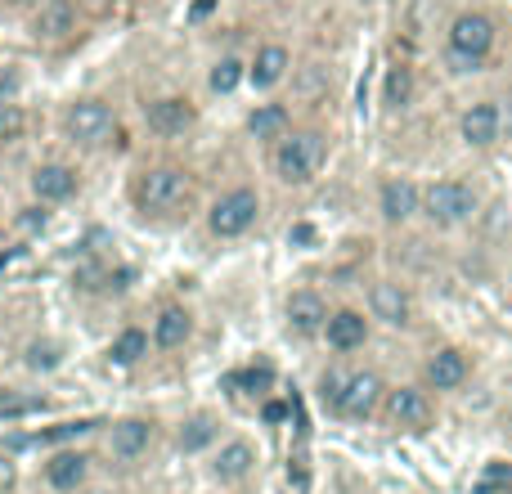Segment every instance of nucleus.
I'll return each mask as SVG.
<instances>
[{"instance_id":"f257e3e1","label":"nucleus","mask_w":512,"mask_h":494,"mask_svg":"<svg viewBox=\"0 0 512 494\" xmlns=\"http://www.w3.org/2000/svg\"><path fill=\"white\" fill-rule=\"evenodd\" d=\"M194 189V171L180 162H144V167H135L126 194H131L135 212L149 221H176L194 207Z\"/></svg>"},{"instance_id":"f03ea898","label":"nucleus","mask_w":512,"mask_h":494,"mask_svg":"<svg viewBox=\"0 0 512 494\" xmlns=\"http://www.w3.org/2000/svg\"><path fill=\"white\" fill-rule=\"evenodd\" d=\"M328 162V131L324 126H292L279 144L270 149V171L279 185L288 189H306L319 180Z\"/></svg>"},{"instance_id":"7ed1b4c3","label":"nucleus","mask_w":512,"mask_h":494,"mask_svg":"<svg viewBox=\"0 0 512 494\" xmlns=\"http://www.w3.org/2000/svg\"><path fill=\"white\" fill-rule=\"evenodd\" d=\"M495 45H499V23L486 9H459V14L445 23V54H450V63H459L463 72L486 68Z\"/></svg>"},{"instance_id":"20e7f679","label":"nucleus","mask_w":512,"mask_h":494,"mask_svg":"<svg viewBox=\"0 0 512 494\" xmlns=\"http://www.w3.org/2000/svg\"><path fill=\"white\" fill-rule=\"evenodd\" d=\"M481 212V194L472 180L463 176H441L423 185V221L432 230H459Z\"/></svg>"},{"instance_id":"39448f33","label":"nucleus","mask_w":512,"mask_h":494,"mask_svg":"<svg viewBox=\"0 0 512 494\" xmlns=\"http://www.w3.org/2000/svg\"><path fill=\"white\" fill-rule=\"evenodd\" d=\"M59 131L72 149H99V144H108V135L117 131V108L108 104L104 95H77L63 104Z\"/></svg>"},{"instance_id":"423d86ee","label":"nucleus","mask_w":512,"mask_h":494,"mask_svg":"<svg viewBox=\"0 0 512 494\" xmlns=\"http://www.w3.org/2000/svg\"><path fill=\"white\" fill-rule=\"evenodd\" d=\"M261 212H265L261 194H256L252 185H234L207 207V234L221 243H234V239H243V234L256 230Z\"/></svg>"},{"instance_id":"0eeeda50","label":"nucleus","mask_w":512,"mask_h":494,"mask_svg":"<svg viewBox=\"0 0 512 494\" xmlns=\"http://www.w3.org/2000/svg\"><path fill=\"white\" fill-rule=\"evenodd\" d=\"M382 400H387V382H382L378 369H346L333 418H342V423H369V418L382 414Z\"/></svg>"},{"instance_id":"6e6552de","label":"nucleus","mask_w":512,"mask_h":494,"mask_svg":"<svg viewBox=\"0 0 512 494\" xmlns=\"http://www.w3.org/2000/svg\"><path fill=\"white\" fill-rule=\"evenodd\" d=\"M382 418H387L396 432H409V436H423L436 427V400L427 387H387V400H382Z\"/></svg>"},{"instance_id":"1a4fd4ad","label":"nucleus","mask_w":512,"mask_h":494,"mask_svg":"<svg viewBox=\"0 0 512 494\" xmlns=\"http://www.w3.org/2000/svg\"><path fill=\"white\" fill-rule=\"evenodd\" d=\"M144 126L158 140H185L198 126V104L189 95H176V90L171 95H153L144 99Z\"/></svg>"},{"instance_id":"9d476101","label":"nucleus","mask_w":512,"mask_h":494,"mask_svg":"<svg viewBox=\"0 0 512 494\" xmlns=\"http://www.w3.org/2000/svg\"><path fill=\"white\" fill-rule=\"evenodd\" d=\"M27 18H32V23H27L32 41L45 45V50H59V45L77 41V32H81V0H45V5Z\"/></svg>"},{"instance_id":"9b49d317","label":"nucleus","mask_w":512,"mask_h":494,"mask_svg":"<svg viewBox=\"0 0 512 494\" xmlns=\"http://www.w3.org/2000/svg\"><path fill=\"white\" fill-rule=\"evenodd\" d=\"M414 292L405 288L400 279H373L369 283V319H378L382 328H414Z\"/></svg>"},{"instance_id":"f8f14e48","label":"nucleus","mask_w":512,"mask_h":494,"mask_svg":"<svg viewBox=\"0 0 512 494\" xmlns=\"http://www.w3.org/2000/svg\"><path fill=\"white\" fill-rule=\"evenodd\" d=\"M378 212L391 230H405L409 221L423 216V185L414 176H382L378 185Z\"/></svg>"},{"instance_id":"ddd939ff","label":"nucleus","mask_w":512,"mask_h":494,"mask_svg":"<svg viewBox=\"0 0 512 494\" xmlns=\"http://www.w3.org/2000/svg\"><path fill=\"white\" fill-rule=\"evenodd\" d=\"M27 189H32V203L45 207L72 203L81 194V171L72 162H36L32 176H27Z\"/></svg>"},{"instance_id":"4468645a","label":"nucleus","mask_w":512,"mask_h":494,"mask_svg":"<svg viewBox=\"0 0 512 494\" xmlns=\"http://www.w3.org/2000/svg\"><path fill=\"white\" fill-rule=\"evenodd\" d=\"M459 140L477 153L495 149V144L504 140V108H499V99H477V104L463 108L459 113Z\"/></svg>"},{"instance_id":"2eb2a0df","label":"nucleus","mask_w":512,"mask_h":494,"mask_svg":"<svg viewBox=\"0 0 512 494\" xmlns=\"http://www.w3.org/2000/svg\"><path fill=\"white\" fill-rule=\"evenodd\" d=\"M292 68H297V59H292L288 45L283 41H261L248 54V86L261 90V95H270V90H279L283 81L292 77Z\"/></svg>"},{"instance_id":"dca6fc26","label":"nucleus","mask_w":512,"mask_h":494,"mask_svg":"<svg viewBox=\"0 0 512 494\" xmlns=\"http://www.w3.org/2000/svg\"><path fill=\"white\" fill-rule=\"evenodd\" d=\"M369 337H373L369 310L337 306L333 315H328V324H324V342H328V351H333V355H355V351H364V346H369Z\"/></svg>"},{"instance_id":"f3484780","label":"nucleus","mask_w":512,"mask_h":494,"mask_svg":"<svg viewBox=\"0 0 512 494\" xmlns=\"http://www.w3.org/2000/svg\"><path fill=\"white\" fill-rule=\"evenodd\" d=\"M472 378V355L463 346H436L423 360V387L427 391H463Z\"/></svg>"},{"instance_id":"a211bd4d","label":"nucleus","mask_w":512,"mask_h":494,"mask_svg":"<svg viewBox=\"0 0 512 494\" xmlns=\"http://www.w3.org/2000/svg\"><path fill=\"white\" fill-rule=\"evenodd\" d=\"M328 315H333V310H328V301L319 297L315 288H297L283 301V324H288L292 337H324Z\"/></svg>"},{"instance_id":"6ab92c4d","label":"nucleus","mask_w":512,"mask_h":494,"mask_svg":"<svg viewBox=\"0 0 512 494\" xmlns=\"http://www.w3.org/2000/svg\"><path fill=\"white\" fill-rule=\"evenodd\" d=\"M149 342L153 351H185L189 342H194V310L180 306V301H171V306H162L158 315H153V328H149Z\"/></svg>"},{"instance_id":"aec40b11","label":"nucleus","mask_w":512,"mask_h":494,"mask_svg":"<svg viewBox=\"0 0 512 494\" xmlns=\"http://www.w3.org/2000/svg\"><path fill=\"white\" fill-rule=\"evenodd\" d=\"M243 126H248V135H252L256 144L274 149V144H279L297 122H292V108L283 104V99H261V104H252V108H248Z\"/></svg>"},{"instance_id":"412c9836","label":"nucleus","mask_w":512,"mask_h":494,"mask_svg":"<svg viewBox=\"0 0 512 494\" xmlns=\"http://www.w3.org/2000/svg\"><path fill=\"white\" fill-rule=\"evenodd\" d=\"M41 472H45V486H50V490L72 494V490L86 486V477H90V454L77 450V445H63V450H54L50 459H45Z\"/></svg>"},{"instance_id":"4be33fe9","label":"nucleus","mask_w":512,"mask_h":494,"mask_svg":"<svg viewBox=\"0 0 512 494\" xmlns=\"http://www.w3.org/2000/svg\"><path fill=\"white\" fill-rule=\"evenodd\" d=\"M252 472H256V445L243 441V436L225 441L221 450L212 454V477L221 481V486H243Z\"/></svg>"},{"instance_id":"5701e85b","label":"nucleus","mask_w":512,"mask_h":494,"mask_svg":"<svg viewBox=\"0 0 512 494\" xmlns=\"http://www.w3.org/2000/svg\"><path fill=\"white\" fill-rule=\"evenodd\" d=\"M149 445H153L149 418H117V423L108 427V454H113L117 463H135Z\"/></svg>"},{"instance_id":"b1692460","label":"nucleus","mask_w":512,"mask_h":494,"mask_svg":"<svg viewBox=\"0 0 512 494\" xmlns=\"http://www.w3.org/2000/svg\"><path fill=\"white\" fill-rule=\"evenodd\" d=\"M414 90H418L414 68H409V63H391L387 77H382V108H387V113H405V108L414 104Z\"/></svg>"},{"instance_id":"393cba45","label":"nucleus","mask_w":512,"mask_h":494,"mask_svg":"<svg viewBox=\"0 0 512 494\" xmlns=\"http://www.w3.org/2000/svg\"><path fill=\"white\" fill-rule=\"evenodd\" d=\"M216 436H221V423H216L212 414H194V418H185V423H180L176 450L180 454H203V450H212V445H216Z\"/></svg>"},{"instance_id":"a878e982","label":"nucleus","mask_w":512,"mask_h":494,"mask_svg":"<svg viewBox=\"0 0 512 494\" xmlns=\"http://www.w3.org/2000/svg\"><path fill=\"white\" fill-rule=\"evenodd\" d=\"M149 346H153L149 333L131 324V328H122V333L108 342V364H113V369H135V364L149 355Z\"/></svg>"},{"instance_id":"bb28decb","label":"nucleus","mask_w":512,"mask_h":494,"mask_svg":"<svg viewBox=\"0 0 512 494\" xmlns=\"http://www.w3.org/2000/svg\"><path fill=\"white\" fill-rule=\"evenodd\" d=\"M243 81H248V59H239V54H221V59L212 63V72H207L212 95H234Z\"/></svg>"},{"instance_id":"cd10ccee","label":"nucleus","mask_w":512,"mask_h":494,"mask_svg":"<svg viewBox=\"0 0 512 494\" xmlns=\"http://www.w3.org/2000/svg\"><path fill=\"white\" fill-rule=\"evenodd\" d=\"M225 387L230 391H248V396H265L274 387V364L270 360H256L239 373H225Z\"/></svg>"},{"instance_id":"c85d7f7f","label":"nucleus","mask_w":512,"mask_h":494,"mask_svg":"<svg viewBox=\"0 0 512 494\" xmlns=\"http://www.w3.org/2000/svg\"><path fill=\"white\" fill-rule=\"evenodd\" d=\"M90 427H95V418H63V423L41 427L27 445H68V441H77V436H86Z\"/></svg>"},{"instance_id":"c756f323","label":"nucleus","mask_w":512,"mask_h":494,"mask_svg":"<svg viewBox=\"0 0 512 494\" xmlns=\"http://www.w3.org/2000/svg\"><path fill=\"white\" fill-rule=\"evenodd\" d=\"M27 135V108L18 99H0V149H14Z\"/></svg>"},{"instance_id":"7c9ffc66","label":"nucleus","mask_w":512,"mask_h":494,"mask_svg":"<svg viewBox=\"0 0 512 494\" xmlns=\"http://www.w3.org/2000/svg\"><path fill=\"white\" fill-rule=\"evenodd\" d=\"M472 494H512V459H490L486 468H481Z\"/></svg>"},{"instance_id":"2f4dec72","label":"nucleus","mask_w":512,"mask_h":494,"mask_svg":"<svg viewBox=\"0 0 512 494\" xmlns=\"http://www.w3.org/2000/svg\"><path fill=\"white\" fill-rule=\"evenodd\" d=\"M45 409V396H23V391H0V418L18 423V418H32Z\"/></svg>"},{"instance_id":"473e14b6","label":"nucleus","mask_w":512,"mask_h":494,"mask_svg":"<svg viewBox=\"0 0 512 494\" xmlns=\"http://www.w3.org/2000/svg\"><path fill=\"white\" fill-rule=\"evenodd\" d=\"M23 364H27V369H36V373L59 369V364H63V346H59V342H50V337H41V342H27Z\"/></svg>"},{"instance_id":"72a5a7b5","label":"nucleus","mask_w":512,"mask_h":494,"mask_svg":"<svg viewBox=\"0 0 512 494\" xmlns=\"http://www.w3.org/2000/svg\"><path fill=\"white\" fill-rule=\"evenodd\" d=\"M14 225H18L23 234H45V225H50V207H45V203H27V207H18Z\"/></svg>"},{"instance_id":"f704fd0d","label":"nucleus","mask_w":512,"mask_h":494,"mask_svg":"<svg viewBox=\"0 0 512 494\" xmlns=\"http://www.w3.org/2000/svg\"><path fill=\"white\" fill-rule=\"evenodd\" d=\"M18 90H23L18 63H0V99H18Z\"/></svg>"},{"instance_id":"c9c22d12","label":"nucleus","mask_w":512,"mask_h":494,"mask_svg":"<svg viewBox=\"0 0 512 494\" xmlns=\"http://www.w3.org/2000/svg\"><path fill=\"white\" fill-rule=\"evenodd\" d=\"M14 490H18V463L14 454L0 450V494H14Z\"/></svg>"},{"instance_id":"e433bc0d","label":"nucleus","mask_w":512,"mask_h":494,"mask_svg":"<svg viewBox=\"0 0 512 494\" xmlns=\"http://www.w3.org/2000/svg\"><path fill=\"white\" fill-rule=\"evenodd\" d=\"M45 0H0V9H9V14H36Z\"/></svg>"},{"instance_id":"4c0bfd02","label":"nucleus","mask_w":512,"mask_h":494,"mask_svg":"<svg viewBox=\"0 0 512 494\" xmlns=\"http://www.w3.org/2000/svg\"><path fill=\"white\" fill-rule=\"evenodd\" d=\"M261 414H265V423H283V418H288V405H283V400H270Z\"/></svg>"},{"instance_id":"58836bf2","label":"nucleus","mask_w":512,"mask_h":494,"mask_svg":"<svg viewBox=\"0 0 512 494\" xmlns=\"http://www.w3.org/2000/svg\"><path fill=\"white\" fill-rule=\"evenodd\" d=\"M288 239H292V243H310V239H315V230H310V225H297Z\"/></svg>"},{"instance_id":"ea45409f","label":"nucleus","mask_w":512,"mask_h":494,"mask_svg":"<svg viewBox=\"0 0 512 494\" xmlns=\"http://www.w3.org/2000/svg\"><path fill=\"white\" fill-rule=\"evenodd\" d=\"M256 5H274V0H256Z\"/></svg>"},{"instance_id":"a19ab883","label":"nucleus","mask_w":512,"mask_h":494,"mask_svg":"<svg viewBox=\"0 0 512 494\" xmlns=\"http://www.w3.org/2000/svg\"><path fill=\"white\" fill-rule=\"evenodd\" d=\"M508 283H512V265H508Z\"/></svg>"}]
</instances>
